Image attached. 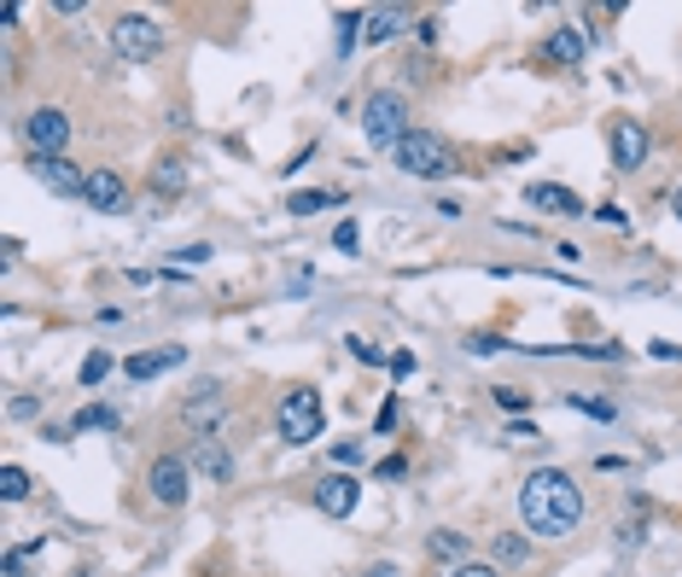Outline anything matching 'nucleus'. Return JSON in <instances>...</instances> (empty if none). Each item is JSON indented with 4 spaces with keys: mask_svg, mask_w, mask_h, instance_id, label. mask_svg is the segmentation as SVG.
<instances>
[{
    "mask_svg": "<svg viewBox=\"0 0 682 577\" xmlns=\"http://www.w3.org/2000/svg\"><path fill=\"white\" fill-rule=\"evenodd\" d=\"M520 513L536 537H572L577 520H584V490L561 467H536L520 490Z\"/></svg>",
    "mask_w": 682,
    "mask_h": 577,
    "instance_id": "nucleus-1",
    "label": "nucleus"
},
{
    "mask_svg": "<svg viewBox=\"0 0 682 577\" xmlns=\"http://www.w3.org/2000/svg\"><path fill=\"white\" fill-rule=\"evenodd\" d=\"M397 170L403 175H415V181H444L461 170V158H455V147L444 135H431V129H408V140L397 147Z\"/></svg>",
    "mask_w": 682,
    "mask_h": 577,
    "instance_id": "nucleus-2",
    "label": "nucleus"
},
{
    "mask_svg": "<svg viewBox=\"0 0 682 577\" xmlns=\"http://www.w3.org/2000/svg\"><path fill=\"white\" fill-rule=\"evenodd\" d=\"M362 135H367V147H391V152H397L403 140H408V99H403L397 88L367 94V106H362Z\"/></svg>",
    "mask_w": 682,
    "mask_h": 577,
    "instance_id": "nucleus-3",
    "label": "nucleus"
},
{
    "mask_svg": "<svg viewBox=\"0 0 682 577\" xmlns=\"http://www.w3.org/2000/svg\"><path fill=\"white\" fill-rule=\"evenodd\" d=\"M275 431H280V444H316L321 438V391H309V385L286 391L275 408Z\"/></svg>",
    "mask_w": 682,
    "mask_h": 577,
    "instance_id": "nucleus-4",
    "label": "nucleus"
},
{
    "mask_svg": "<svg viewBox=\"0 0 682 577\" xmlns=\"http://www.w3.org/2000/svg\"><path fill=\"white\" fill-rule=\"evenodd\" d=\"M111 47H117L122 58H158V53H163L158 18H147V12H122L117 24H111Z\"/></svg>",
    "mask_w": 682,
    "mask_h": 577,
    "instance_id": "nucleus-5",
    "label": "nucleus"
},
{
    "mask_svg": "<svg viewBox=\"0 0 682 577\" xmlns=\"http://www.w3.org/2000/svg\"><path fill=\"white\" fill-rule=\"evenodd\" d=\"M24 135H30V147H35V158H65V140H71V117L65 111H30V122H24Z\"/></svg>",
    "mask_w": 682,
    "mask_h": 577,
    "instance_id": "nucleus-6",
    "label": "nucleus"
},
{
    "mask_svg": "<svg viewBox=\"0 0 682 577\" xmlns=\"http://www.w3.org/2000/svg\"><path fill=\"white\" fill-rule=\"evenodd\" d=\"M188 484H193V472H188V461H181V456H158L152 472H147V490H152L163 507H181V502H188Z\"/></svg>",
    "mask_w": 682,
    "mask_h": 577,
    "instance_id": "nucleus-7",
    "label": "nucleus"
},
{
    "mask_svg": "<svg viewBox=\"0 0 682 577\" xmlns=\"http://www.w3.org/2000/svg\"><path fill=\"white\" fill-rule=\"evenodd\" d=\"M612 163H618V170H642V163H648V129L636 117L612 122Z\"/></svg>",
    "mask_w": 682,
    "mask_h": 577,
    "instance_id": "nucleus-8",
    "label": "nucleus"
},
{
    "mask_svg": "<svg viewBox=\"0 0 682 577\" xmlns=\"http://www.w3.org/2000/svg\"><path fill=\"white\" fill-rule=\"evenodd\" d=\"M82 199H88V211H129V188H122V175L117 170H88V188H82Z\"/></svg>",
    "mask_w": 682,
    "mask_h": 577,
    "instance_id": "nucleus-9",
    "label": "nucleus"
},
{
    "mask_svg": "<svg viewBox=\"0 0 682 577\" xmlns=\"http://www.w3.org/2000/svg\"><path fill=\"white\" fill-rule=\"evenodd\" d=\"M30 170H35V181H41L47 193H65V199H76L82 188H88V175H82L71 158H35Z\"/></svg>",
    "mask_w": 682,
    "mask_h": 577,
    "instance_id": "nucleus-10",
    "label": "nucleus"
},
{
    "mask_svg": "<svg viewBox=\"0 0 682 577\" xmlns=\"http://www.w3.org/2000/svg\"><path fill=\"white\" fill-rule=\"evenodd\" d=\"M356 479H344V472H333V479H321L316 484V507L327 513V520H350V513H356Z\"/></svg>",
    "mask_w": 682,
    "mask_h": 577,
    "instance_id": "nucleus-11",
    "label": "nucleus"
},
{
    "mask_svg": "<svg viewBox=\"0 0 682 577\" xmlns=\"http://www.w3.org/2000/svg\"><path fill=\"white\" fill-rule=\"evenodd\" d=\"M181 362H188V350L163 344V350H140V356H129V362H122V374H129V380H158V374H170V367H181Z\"/></svg>",
    "mask_w": 682,
    "mask_h": 577,
    "instance_id": "nucleus-12",
    "label": "nucleus"
},
{
    "mask_svg": "<svg viewBox=\"0 0 682 577\" xmlns=\"http://www.w3.org/2000/svg\"><path fill=\"white\" fill-rule=\"evenodd\" d=\"M216 420H227V397L216 385H199V397L188 403V426L199 431V444H204V431H211Z\"/></svg>",
    "mask_w": 682,
    "mask_h": 577,
    "instance_id": "nucleus-13",
    "label": "nucleus"
},
{
    "mask_svg": "<svg viewBox=\"0 0 682 577\" xmlns=\"http://www.w3.org/2000/svg\"><path fill=\"white\" fill-rule=\"evenodd\" d=\"M525 199L536 204V211H554V216H584V199H577L572 188H548V181H536Z\"/></svg>",
    "mask_w": 682,
    "mask_h": 577,
    "instance_id": "nucleus-14",
    "label": "nucleus"
},
{
    "mask_svg": "<svg viewBox=\"0 0 682 577\" xmlns=\"http://www.w3.org/2000/svg\"><path fill=\"white\" fill-rule=\"evenodd\" d=\"M403 30H408V12H403V7H380V12H367V18H362V35H367V47H374V41L403 35Z\"/></svg>",
    "mask_w": 682,
    "mask_h": 577,
    "instance_id": "nucleus-15",
    "label": "nucleus"
},
{
    "mask_svg": "<svg viewBox=\"0 0 682 577\" xmlns=\"http://www.w3.org/2000/svg\"><path fill=\"white\" fill-rule=\"evenodd\" d=\"M193 467H199V472H211V479H234V456H227L222 444H211V438H204V444L193 449Z\"/></svg>",
    "mask_w": 682,
    "mask_h": 577,
    "instance_id": "nucleus-16",
    "label": "nucleus"
},
{
    "mask_svg": "<svg viewBox=\"0 0 682 577\" xmlns=\"http://www.w3.org/2000/svg\"><path fill=\"white\" fill-rule=\"evenodd\" d=\"M548 58H561V65H584V35L561 24V30L548 35Z\"/></svg>",
    "mask_w": 682,
    "mask_h": 577,
    "instance_id": "nucleus-17",
    "label": "nucleus"
},
{
    "mask_svg": "<svg viewBox=\"0 0 682 577\" xmlns=\"http://www.w3.org/2000/svg\"><path fill=\"white\" fill-rule=\"evenodd\" d=\"M438 560H449V566H467V537L461 531H431V543H426Z\"/></svg>",
    "mask_w": 682,
    "mask_h": 577,
    "instance_id": "nucleus-18",
    "label": "nucleus"
},
{
    "mask_svg": "<svg viewBox=\"0 0 682 577\" xmlns=\"http://www.w3.org/2000/svg\"><path fill=\"white\" fill-rule=\"evenodd\" d=\"M490 554H495V566H525L531 560V543L525 537H495Z\"/></svg>",
    "mask_w": 682,
    "mask_h": 577,
    "instance_id": "nucleus-19",
    "label": "nucleus"
},
{
    "mask_svg": "<svg viewBox=\"0 0 682 577\" xmlns=\"http://www.w3.org/2000/svg\"><path fill=\"white\" fill-rule=\"evenodd\" d=\"M152 188H158V193H181V188H188V170H181L175 158H163L158 170H152Z\"/></svg>",
    "mask_w": 682,
    "mask_h": 577,
    "instance_id": "nucleus-20",
    "label": "nucleus"
},
{
    "mask_svg": "<svg viewBox=\"0 0 682 577\" xmlns=\"http://www.w3.org/2000/svg\"><path fill=\"white\" fill-rule=\"evenodd\" d=\"M0 496H7V502H24V496H30V472H24V467H0Z\"/></svg>",
    "mask_w": 682,
    "mask_h": 577,
    "instance_id": "nucleus-21",
    "label": "nucleus"
},
{
    "mask_svg": "<svg viewBox=\"0 0 682 577\" xmlns=\"http://www.w3.org/2000/svg\"><path fill=\"white\" fill-rule=\"evenodd\" d=\"M566 403L577 408V415H595V420H612V415H618V408H612L607 397H589V391H572Z\"/></svg>",
    "mask_w": 682,
    "mask_h": 577,
    "instance_id": "nucleus-22",
    "label": "nucleus"
},
{
    "mask_svg": "<svg viewBox=\"0 0 682 577\" xmlns=\"http://www.w3.org/2000/svg\"><path fill=\"white\" fill-rule=\"evenodd\" d=\"M327 204H333V193H292V199H286V211H292V216H316V211H327Z\"/></svg>",
    "mask_w": 682,
    "mask_h": 577,
    "instance_id": "nucleus-23",
    "label": "nucleus"
},
{
    "mask_svg": "<svg viewBox=\"0 0 682 577\" xmlns=\"http://www.w3.org/2000/svg\"><path fill=\"white\" fill-rule=\"evenodd\" d=\"M490 397H495V408H502V415H520V408L531 403V397H525V391H513V385H495V391H490Z\"/></svg>",
    "mask_w": 682,
    "mask_h": 577,
    "instance_id": "nucleus-24",
    "label": "nucleus"
},
{
    "mask_svg": "<svg viewBox=\"0 0 682 577\" xmlns=\"http://www.w3.org/2000/svg\"><path fill=\"white\" fill-rule=\"evenodd\" d=\"M106 374H111V356H106V350H94V356L82 362V385H99Z\"/></svg>",
    "mask_w": 682,
    "mask_h": 577,
    "instance_id": "nucleus-25",
    "label": "nucleus"
},
{
    "mask_svg": "<svg viewBox=\"0 0 682 577\" xmlns=\"http://www.w3.org/2000/svg\"><path fill=\"white\" fill-rule=\"evenodd\" d=\"M344 350H350L356 362H367V367H380V362H385V350H380V344H367V339H344Z\"/></svg>",
    "mask_w": 682,
    "mask_h": 577,
    "instance_id": "nucleus-26",
    "label": "nucleus"
},
{
    "mask_svg": "<svg viewBox=\"0 0 682 577\" xmlns=\"http://www.w3.org/2000/svg\"><path fill=\"white\" fill-rule=\"evenodd\" d=\"M88 426H117V415H111V408H82V415H76V431H88Z\"/></svg>",
    "mask_w": 682,
    "mask_h": 577,
    "instance_id": "nucleus-27",
    "label": "nucleus"
},
{
    "mask_svg": "<svg viewBox=\"0 0 682 577\" xmlns=\"http://www.w3.org/2000/svg\"><path fill=\"white\" fill-rule=\"evenodd\" d=\"M648 356H659V362H682V344H671V339H653V344H648Z\"/></svg>",
    "mask_w": 682,
    "mask_h": 577,
    "instance_id": "nucleus-28",
    "label": "nucleus"
},
{
    "mask_svg": "<svg viewBox=\"0 0 682 577\" xmlns=\"http://www.w3.org/2000/svg\"><path fill=\"white\" fill-rule=\"evenodd\" d=\"M333 456H339V461H344V467H356V461H362V456H367V449H362V444H356V438H350V444H333Z\"/></svg>",
    "mask_w": 682,
    "mask_h": 577,
    "instance_id": "nucleus-29",
    "label": "nucleus"
},
{
    "mask_svg": "<svg viewBox=\"0 0 682 577\" xmlns=\"http://www.w3.org/2000/svg\"><path fill=\"white\" fill-rule=\"evenodd\" d=\"M339 252H356V222H339V234H333Z\"/></svg>",
    "mask_w": 682,
    "mask_h": 577,
    "instance_id": "nucleus-30",
    "label": "nucleus"
},
{
    "mask_svg": "<svg viewBox=\"0 0 682 577\" xmlns=\"http://www.w3.org/2000/svg\"><path fill=\"white\" fill-rule=\"evenodd\" d=\"M472 350H479V356H495V350H502V339H490V333H479V339H472Z\"/></svg>",
    "mask_w": 682,
    "mask_h": 577,
    "instance_id": "nucleus-31",
    "label": "nucleus"
},
{
    "mask_svg": "<svg viewBox=\"0 0 682 577\" xmlns=\"http://www.w3.org/2000/svg\"><path fill=\"white\" fill-rule=\"evenodd\" d=\"M449 577H495V566H455Z\"/></svg>",
    "mask_w": 682,
    "mask_h": 577,
    "instance_id": "nucleus-32",
    "label": "nucleus"
},
{
    "mask_svg": "<svg viewBox=\"0 0 682 577\" xmlns=\"http://www.w3.org/2000/svg\"><path fill=\"white\" fill-rule=\"evenodd\" d=\"M676 216H682V188H676Z\"/></svg>",
    "mask_w": 682,
    "mask_h": 577,
    "instance_id": "nucleus-33",
    "label": "nucleus"
}]
</instances>
